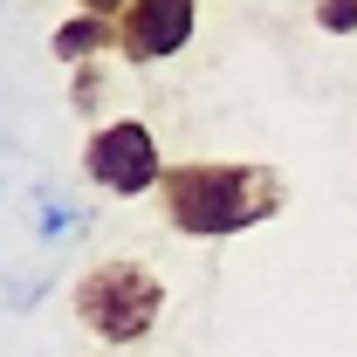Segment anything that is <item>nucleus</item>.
Listing matches in <instances>:
<instances>
[{
    "mask_svg": "<svg viewBox=\"0 0 357 357\" xmlns=\"http://www.w3.org/2000/svg\"><path fill=\"white\" fill-rule=\"evenodd\" d=\"M96 89H103V76H96V62H83V69H76V110L96 103Z\"/></svg>",
    "mask_w": 357,
    "mask_h": 357,
    "instance_id": "nucleus-8",
    "label": "nucleus"
},
{
    "mask_svg": "<svg viewBox=\"0 0 357 357\" xmlns=\"http://www.w3.org/2000/svg\"><path fill=\"white\" fill-rule=\"evenodd\" d=\"M192 21H199L192 0H131V7L117 14L124 55H131V62H165V55H178V48L192 42Z\"/></svg>",
    "mask_w": 357,
    "mask_h": 357,
    "instance_id": "nucleus-4",
    "label": "nucleus"
},
{
    "mask_svg": "<svg viewBox=\"0 0 357 357\" xmlns=\"http://www.w3.org/2000/svg\"><path fill=\"white\" fill-rule=\"evenodd\" d=\"M158 310H165V282L144 261H96L83 282H76V316H83L89 337H103V344H137V337H151Z\"/></svg>",
    "mask_w": 357,
    "mask_h": 357,
    "instance_id": "nucleus-2",
    "label": "nucleus"
},
{
    "mask_svg": "<svg viewBox=\"0 0 357 357\" xmlns=\"http://www.w3.org/2000/svg\"><path fill=\"white\" fill-rule=\"evenodd\" d=\"M83 172L103 185V192H158L165 185V165H158V137L144 131L137 117H117V124H103V131H89L83 144Z\"/></svg>",
    "mask_w": 357,
    "mask_h": 357,
    "instance_id": "nucleus-3",
    "label": "nucleus"
},
{
    "mask_svg": "<svg viewBox=\"0 0 357 357\" xmlns=\"http://www.w3.org/2000/svg\"><path fill=\"white\" fill-rule=\"evenodd\" d=\"M316 28L323 35H357V0H316Z\"/></svg>",
    "mask_w": 357,
    "mask_h": 357,
    "instance_id": "nucleus-7",
    "label": "nucleus"
},
{
    "mask_svg": "<svg viewBox=\"0 0 357 357\" xmlns=\"http://www.w3.org/2000/svg\"><path fill=\"white\" fill-rule=\"evenodd\" d=\"M83 213H76V206H62V199H55V192H42V234L48 241H62V234H83Z\"/></svg>",
    "mask_w": 357,
    "mask_h": 357,
    "instance_id": "nucleus-6",
    "label": "nucleus"
},
{
    "mask_svg": "<svg viewBox=\"0 0 357 357\" xmlns=\"http://www.w3.org/2000/svg\"><path fill=\"white\" fill-rule=\"evenodd\" d=\"M165 220L192 241H227V234H248L268 213H282L289 185L275 165H234V158H192V165H165Z\"/></svg>",
    "mask_w": 357,
    "mask_h": 357,
    "instance_id": "nucleus-1",
    "label": "nucleus"
},
{
    "mask_svg": "<svg viewBox=\"0 0 357 357\" xmlns=\"http://www.w3.org/2000/svg\"><path fill=\"white\" fill-rule=\"evenodd\" d=\"M124 7H131V0H83V14H110V21H117Z\"/></svg>",
    "mask_w": 357,
    "mask_h": 357,
    "instance_id": "nucleus-9",
    "label": "nucleus"
},
{
    "mask_svg": "<svg viewBox=\"0 0 357 357\" xmlns=\"http://www.w3.org/2000/svg\"><path fill=\"white\" fill-rule=\"evenodd\" d=\"M48 48H55V62L83 69L96 55H124V28H117L110 14H76V21H62V28L48 35Z\"/></svg>",
    "mask_w": 357,
    "mask_h": 357,
    "instance_id": "nucleus-5",
    "label": "nucleus"
}]
</instances>
